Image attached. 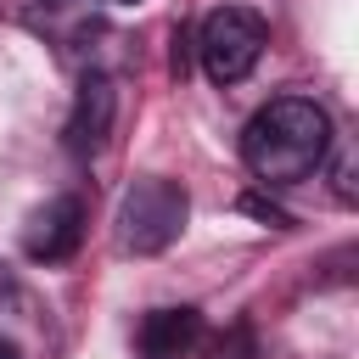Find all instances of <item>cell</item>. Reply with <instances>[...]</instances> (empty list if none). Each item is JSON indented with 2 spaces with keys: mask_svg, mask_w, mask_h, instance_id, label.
I'll use <instances>...</instances> for the list:
<instances>
[{
  "mask_svg": "<svg viewBox=\"0 0 359 359\" xmlns=\"http://www.w3.org/2000/svg\"><path fill=\"white\" fill-rule=\"evenodd\" d=\"M331 151V112L303 95H275L264 101L247 129H241V157L264 185H292L309 180Z\"/></svg>",
  "mask_w": 359,
  "mask_h": 359,
  "instance_id": "1",
  "label": "cell"
},
{
  "mask_svg": "<svg viewBox=\"0 0 359 359\" xmlns=\"http://www.w3.org/2000/svg\"><path fill=\"white\" fill-rule=\"evenodd\" d=\"M185 213H191L185 191H180L174 180H163V174H146V180H135V185L123 191V202H118V247H123V252H140V258H146V252H163V247L180 241Z\"/></svg>",
  "mask_w": 359,
  "mask_h": 359,
  "instance_id": "2",
  "label": "cell"
},
{
  "mask_svg": "<svg viewBox=\"0 0 359 359\" xmlns=\"http://www.w3.org/2000/svg\"><path fill=\"white\" fill-rule=\"evenodd\" d=\"M264 45H269V28L247 6H219L196 34V56H202V73L213 84H241L258 67Z\"/></svg>",
  "mask_w": 359,
  "mask_h": 359,
  "instance_id": "3",
  "label": "cell"
},
{
  "mask_svg": "<svg viewBox=\"0 0 359 359\" xmlns=\"http://www.w3.org/2000/svg\"><path fill=\"white\" fill-rule=\"evenodd\" d=\"M79 241H84V202L79 196H50L22 230V252L34 264H62L79 252Z\"/></svg>",
  "mask_w": 359,
  "mask_h": 359,
  "instance_id": "4",
  "label": "cell"
},
{
  "mask_svg": "<svg viewBox=\"0 0 359 359\" xmlns=\"http://www.w3.org/2000/svg\"><path fill=\"white\" fill-rule=\"evenodd\" d=\"M112 112H118V95L101 73H90L79 84V101H73V118H67V146L73 151H95L107 135H112Z\"/></svg>",
  "mask_w": 359,
  "mask_h": 359,
  "instance_id": "5",
  "label": "cell"
},
{
  "mask_svg": "<svg viewBox=\"0 0 359 359\" xmlns=\"http://www.w3.org/2000/svg\"><path fill=\"white\" fill-rule=\"evenodd\" d=\"M202 337L196 309H151L140 320V359H185Z\"/></svg>",
  "mask_w": 359,
  "mask_h": 359,
  "instance_id": "6",
  "label": "cell"
},
{
  "mask_svg": "<svg viewBox=\"0 0 359 359\" xmlns=\"http://www.w3.org/2000/svg\"><path fill=\"white\" fill-rule=\"evenodd\" d=\"M34 22L45 34H56V39H79V34L95 28V11H90V0H39Z\"/></svg>",
  "mask_w": 359,
  "mask_h": 359,
  "instance_id": "7",
  "label": "cell"
},
{
  "mask_svg": "<svg viewBox=\"0 0 359 359\" xmlns=\"http://www.w3.org/2000/svg\"><path fill=\"white\" fill-rule=\"evenodd\" d=\"M0 359H22V348H17L11 337H0Z\"/></svg>",
  "mask_w": 359,
  "mask_h": 359,
  "instance_id": "8",
  "label": "cell"
},
{
  "mask_svg": "<svg viewBox=\"0 0 359 359\" xmlns=\"http://www.w3.org/2000/svg\"><path fill=\"white\" fill-rule=\"evenodd\" d=\"M112 6H135V0H112Z\"/></svg>",
  "mask_w": 359,
  "mask_h": 359,
  "instance_id": "9",
  "label": "cell"
}]
</instances>
